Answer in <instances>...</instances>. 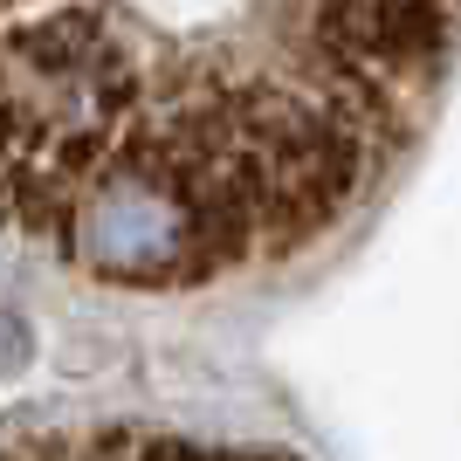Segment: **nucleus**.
<instances>
[{"label": "nucleus", "instance_id": "1", "mask_svg": "<svg viewBox=\"0 0 461 461\" xmlns=\"http://www.w3.org/2000/svg\"><path fill=\"white\" fill-rule=\"evenodd\" d=\"M28 324H21V317H7V310H0V379H7V372H21L28 366Z\"/></svg>", "mask_w": 461, "mask_h": 461}]
</instances>
